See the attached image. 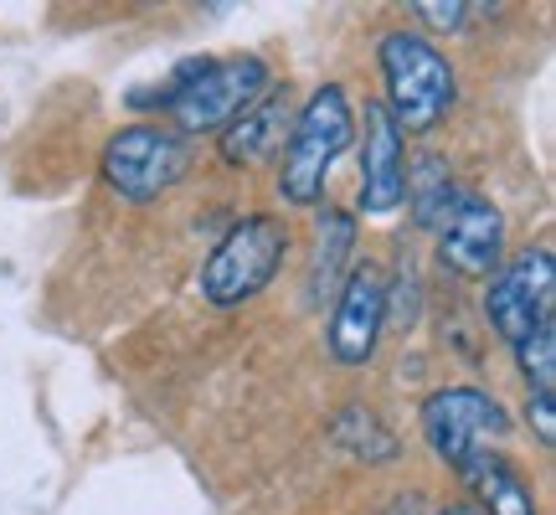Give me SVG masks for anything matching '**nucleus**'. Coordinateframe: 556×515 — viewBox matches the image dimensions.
Here are the masks:
<instances>
[{"mask_svg":"<svg viewBox=\"0 0 556 515\" xmlns=\"http://www.w3.org/2000/svg\"><path fill=\"white\" fill-rule=\"evenodd\" d=\"M274 88V67L263 58H191L180 62L160 93H135V109H165L176 135H212L248 114Z\"/></svg>","mask_w":556,"mask_h":515,"instance_id":"obj_1","label":"nucleus"},{"mask_svg":"<svg viewBox=\"0 0 556 515\" xmlns=\"http://www.w3.org/2000/svg\"><path fill=\"white\" fill-rule=\"evenodd\" d=\"M351 139H356V114H351L345 88L340 83L315 88L289 124V139H283L278 197L289 206H315L325 197V180L336 171V160L351 150Z\"/></svg>","mask_w":556,"mask_h":515,"instance_id":"obj_2","label":"nucleus"},{"mask_svg":"<svg viewBox=\"0 0 556 515\" xmlns=\"http://www.w3.org/2000/svg\"><path fill=\"white\" fill-rule=\"evenodd\" d=\"M381 83H387V114L407 135H428L458 99V83L448 58L422 32H387L377 41Z\"/></svg>","mask_w":556,"mask_h":515,"instance_id":"obj_3","label":"nucleus"},{"mask_svg":"<svg viewBox=\"0 0 556 515\" xmlns=\"http://www.w3.org/2000/svg\"><path fill=\"white\" fill-rule=\"evenodd\" d=\"M283 253H289V227L278 217L253 212V217L232 222L227 238L201 263V299L212 310H238L248 299H258L274 284Z\"/></svg>","mask_w":556,"mask_h":515,"instance_id":"obj_4","label":"nucleus"},{"mask_svg":"<svg viewBox=\"0 0 556 515\" xmlns=\"http://www.w3.org/2000/svg\"><path fill=\"white\" fill-rule=\"evenodd\" d=\"M191 171V145L165 124H129L103 145V180L124 201H155Z\"/></svg>","mask_w":556,"mask_h":515,"instance_id":"obj_5","label":"nucleus"},{"mask_svg":"<svg viewBox=\"0 0 556 515\" xmlns=\"http://www.w3.org/2000/svg\"><path fill=\"white\" fill-rule=\"evenodd\" d=\"M556 268L546 248H526V253L505 258L490 289H484V315L495 325V336L516 351L520 340H531L541 325H556Z\"/></svg>","mask_w":556,"mask_h":515,"instance_id":"obj_6","label":"nucleus"},{"mask_svg":"<svg viewBox=\"0 0 556 515\" xmlns=\"http://www.w3.org/2000/svg\"><path fill=\"white\" fill-rule=\"evenodd\" d=\"M505 434H510V413L479 387H443L422 402V438L454 475L475 454H484L490 438Z\"/></svg>","mask_w":556,"mask_h":515,"instance_id":"obj_7","label":"nucleus"},{"mask_svg":"<svg viewBox=\"0 0 556 515\" xmlns=\"http://www.w3.org/2000/svg\"><path fill=\"white\" fill-rule=\"evenodd\" d=\"M438 263L464 278H490L505 263V217L495 201L458 191L448 217L438 222Z\"/></svg>","mask_w":556,"mask_h":515,"instance_id":"obj_8","label":"nucleus"},{"mask_svg":"<svg viewBox=\"0 0 556 515\" xmlns=\"http://www.w3.org/2000/svg\"><path fill=\"white\" fill-rule=\"evenodd\" d=\"M387 330V284L371 263H361L345 274L336 294V315H330V356L340 366H366V361L377 356V340Z\"/></svg>","mask_w":556,"mask_h":515,"instance_id":"obj_9","label":"nucleus"},{"mask_svg":"<svg viewBox=\"0 0 556 515\" xmlns=\"http://www.w3.org/2000/svg\"><path fill=\"white\" fill-rule=\"evenodd\" d=\"M402 129L381 103H366V150H361V212L366 217H387L402 206Z\"/></svg>","mask_w":556,"mask_h":515,"instance_id":"obj_10","label":"nucleus"},{"mask_svg":"<svg viewBox=\"0 0 556 515\" xmlns=\"http://www.w3.org/2000/svg\"><path fill=\"white\" fill-rule=\"evenodd\" d=\"M351 253H356V217L340 212V206H319L315 258H309V268H304V304H309V310L336 304L340 284L351 274Z\"/></svg>","mask_w":556,"mask_h":515,"instance_id":"obj_11","label":"nucleus"},{"mask_svg":"<svg viewBox=\"0 0 556 515\" xmlns=\"http://www.w3.org/2000/svg\"><path fill=\"white\" fill-rule=\"evenodd\" d=\"M289 124H294V114H289V88H268L248 114H238V120L222 129V160H227V165H258V160H268L274 150H283Z\"/></svg>","mask_w":556,"mask_h":515,"instance_id":"obj_12","label":"nucleus"},{"mask_svg":"<svg viewBox=\"0 0 556 515\" xmlns=\"http://www.w3.org/2000/svg\"><path fill=\"white\" fill-rule=\"evenodd\" d=\"M458 479L475 490L479 505H484L490 515H536V495H531V485H526L505 459L475 454L464 469H458Z\"/></svg>","mask_w":556,"mask_h":515,"instance_id":"obj_13","label":"nucleus"},{"mask_svg":"<svg viewBox=\"0 0 556 515\" xmlns=\"http://www.w3.org/2000/svg\"><path fill=\"white\" fill-rule=\"evenodd\" d=\"M402 201L413 206V222H417V227H438V222L448 217V206L458 201L448 160L433 155V150H422V155H417L413 165L402 171Z\"/></svg>","mask_w":556,"mask_h":515,"instance_id":"obj_14","label":"nucleus"},{"mask_svg":"<svg viewBox=\"0 0 556 515\" xmlns=\"http://www.w3.org/2000/svg\"><path fill=\"white\" fill-rule=\"evenodd\" d=\"M417 16L428 21V26H443V32H458L464 21H469V11H479V5H464V0H448V5H433V0H422V5H413Z\"/></svg>","mask_w":556,"mask_h":515,"instance_id":"obj_15","label":"nucleus"},{"mask_svg":"<svg viewBox=\"0 0 556 515\" xmlns=\"http://www.w3.org/2000/svg\"><path fill=\"white\" fill-rule=\"evenodd\" d=\"M526 417H531V428H536V438L552 449L556 438V423H552V392H531V402H526Z\"/></svg>","mask_w":556,"mask_h":515,"instance_id":"obj_16","label":"nucleus"},{"mask_svg":"<svg viewBox=\"0 0 556 515\" xmlns=\"http://www.w3.org/2000/svg\"><path fill=\"white\" fill-rule=\"evenodd\" d=\"M438 515H469V511H438Z\"/></svg>","mask_w":556,"mask_h":515,"instance_id":"obj_17","label":"nucleus"}]
</instances>
